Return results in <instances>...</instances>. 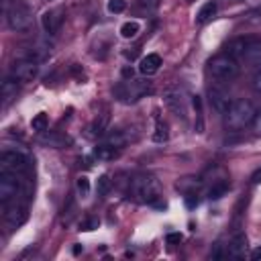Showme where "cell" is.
Masks as SVG:
<instances>
[{
    "mask_svg": "<svg viewBox=\"0 0 261 261\" xmlns=\"http://www.w3.org/2000/svg\"><path fill=\"white\" fill-rule=\"evenodd\" d=\"M239 73H241L239 61L232 59L226 53H220V55H216V57H212L208 61V75L218 86H224V84L234 82L239 77Z\"/></svg>",
    "mask_w": 261,
    "mask_h": 261,
    "instance_id": "6da1fadb",
    "label": "cell"
},
{
    "mask_svg": "<svg viewBox=\"0 0 261 261\" xmlns=\"http://www.w3.org/2000/svg\"><path fill=\"white\" fill-rule=\"evenodd\" d=\"M4 16L8 29L14 33H29L33 27L31 8L20 0H4Z\"/></svg>",
    "mask_w": 261,
    "mask_h": 261,
    "instance_id": "7a4b0ae2",
    "label": "cell"
},
{
    "mask_svg": "<svg viewBox=\"0 0 261 261\" xmlns=\"http://www.w3.org/2000/svg\"><path fill=\"white\" fill-rule=\"evenodd\" d=\"M255 106L245 100V98H239V100H232V104L228 106V110L222 114L224 116V126L228 130H241L245 128L247 124L253 122L255 118Z\"/></svg>",
    "mask_w": 261,
    "mask_h": 261,
    "instance_id": "3957f363",
    "label": "cell"
},
{
    "mask_svg": "<svg viewBox=\"0 0 261 261\" xmlns=\"http://www.w3.org/2000/svg\"><path fill=\"white\" fill-rule=\"evenodd\" d=\"M130 194L137 202H143V204H159V181L149 175V173H141L137 175L133 181H130ZM161 206V204H159Z\"/></svg>",
    "mask_w": 261,
    "mask_h": 261,
    "instance_id": "277c9868",
    "label": "cell"
},
{
    "mask_svg": "<svg viewBox=\"0 0 261 261\" xmlns=\"http://www.w3.org/2000/svg\"><path fill=\"white\" fill-rule=\"evenodd\" d=\"M29 171V157L22 151H2L0 153V173L24 175Z\"/></svg>",
    "mask_w": 261,
    "mask_h": 261,
    "instance_id": "5b68a950",
    "label": "cell"
},
{
    "mask_svg": "<svg viewBox=\"0 0 261 261\" xmlns=\"http://www.w3.org/2000/svg\"><path fill=\"white\" fill-rule=\"evenodd\" d=\"M39 73V61L33 59V57H20V59H14L12 65H10V77L14 82H20V84H27V82H33Z\"/></svg>",
    "mask_w": 261,
    "mask_h": 261,
    "instance_id": "8992f818",
    "label": "cell"
},
{
    "mask_svg": "<svg viewBox=\"0 0 261 261\" xmlns=\"http://www.w3.org/2000/svg\"><path fill=\"white\" fill-rule=\"evenodd\" d=\"M24 192L22 188V175L16 173H0V202L8 204L18 200V196Z\"/></svg>",
    "mask_w": 261,
    "mask_h": 261,
    "instance_id": "52a82bcc",
    "label": "cell"
},
{
    "mask_svg": "<svg viewBox=\"0 0 261 261\" xmlns=\"http://www.w3.org/2000/svg\"><path fill=\"white\" fill-rule=\"evenodd\" d=\"M151 92V86L147 82H139V80H133V82H122L120 86L114 88V94L120 98V100H139L141 96L149 94Z\"/></svg>",
    "mask_w": 261,
    "mask_h": 261,
    "instance_id": "ba28073f",
    "label": "cell"
},
{
    "mask_svg": "<svg viewBox=\"0 0 261 261\" xmlns=\"http://www.w3.org/2000/svg\"><path fill=\"white\" fill-rule=\"evenodd\" d=\"M165 104L167 108L179 116V118H186L188 116V104H186V92L181 88H167L165 90Z\"/></svg>",
    "mask_w": 261,
    "mask_h": 261,
    "instance_id": "9c48e42d",
    "label": "cell"
},
{
    "mask_svg": "<svg viewBox=\"0 0 261 261\" xmlns=\"http://www.w3.org/2000/svg\"><path fill=\"white\" fill-rule=\"evenodd\" d=\"M4 206V220H6V224H10V226H20L24 220H27V206L24 204H20L18 200H14V202H8V204H2Z\"/></svg>",
    "mask_w": 261,
    "mask_h": 261,
    "instance_id": "30bf717a",
    "label": "cell"
},
{
    "mask_svg": "<svg viewBox=\"0 0 261 261\" xmlns=\"http://www.w3.org/2000/svg\"><path fill=\"white\" fill-rule=\"evenodd\" d=\"M241 61H245V65L251 69L261 71V39H253V37L249 39V45H247Z\"/></svg>",
    "mask_w": 261,
    "mask_h": 261,
    "instance_id": "8fae6325",
    "label": "cell"
},
{
    "mask_svg": "<svg viewBox=\"0 0 261 261\" xmlns=\"http://www.w3.org/2000/svg\"><path fill=\"white\" fill-rule=\"evenodd\" d=\"M208 100H210L212 110H216L218 114H224V112L228 110V106L232 104L230 96H228L224 90H220V88H218V84H216V86H212V88L208 90Z\"/></svg>",
    "mask_w": 261,
    "mask_h": 261,
    "instance_id": "7c38bea8",
    "label": "cell"
},
{
    "mask_svg": "<svg viewBox=\"0 0 261 261\" xmlns=\"http://www.w3.org/2000/svg\"><path fill=\"white\" fill-rule=\"evenodd\" d=\"M61 14H63V12H61L59 8H55V10H47V12L41 16V24H43L45 33L55 35V33L59 31V27H61V22H63V16H61Z\"/></svg>",
    "mask_w": 261,
    "mask_h": 261,
    "instance_id": "4fadbf2b",
    "label": "cell"
},
{
    "mask_svg": "<svg viewBox=\"0 0 261 261\" xmlns=\"http://www.w3.org/2000/svg\"><path fill=\"white\" fill-rule=\"evenodd\" d=\"M247 237L245 234H234L226 247V257L230 259H243L247 255Z\"/></svg>",
    "mask_w": 261,
    "mask_h": 261,
    "instance_id": "5bb4252c",
    "label": "cell"
},
{
    "mask_svg": "<svg viewBox=\"0 0 261 261\" xmlns=\"http://www.w3.org/2000/svg\"><path fill=\"white\" fill-rule=\"evenodd\" d=\"M249 39H251V37H234V39H230V41L224 45V53L230 55L232 59L241 61V57H243V53H245V49H247V45H249Z\"/></svg>",
    "mask_w": 261,
    "mask_h": 261,
    "instance_id": "9a60e30c",
    "label": "cell"
},
{
    "mask_svg": "<svg viewBox=\"0 0 261 261\" xmlns=\"http://www.w3.org/2000/svg\"><path fill=\"white\" fill-rule=\"evenodd\" d=\"M120 155V149L118 147H114V145H110V143H100V145H96L94 147V157L98 159V161H114L116 157Z\"/></svg>",
    "mask_w": 261,
    "mask_h": 261,
    "instance_id": "2e32d148",
    "label": "cell"
},
{
    "mask_svg": "<svg viewBox=\"0 0 261 261\" xmlns=\"http://www.w3.org/2000/svg\"><path fill=\"white\" fill-rule=\"evenodd\" d=\"M159 67H161V57L157 53H147L139 63V71L143 75H153L159 71Z\"/></svg>",
    "mask_w": 261,
    "mask_h": 261,
    "instance_id": "e0dca14e",
    "label": "cell"
},
{
    "mask_svg": "<svg viewBox=\"0 0 261 261\" xmlns=\"http://www.w3.org/2000/svg\"><path fill=\"white\" fill-rule=\"evenodd\" d=\"M216 12H218V6H216V2H206L200 10H198V14H196V22L198 24H206L208 20H212L214 16H216Z\"/></svg>",
    "mask_w": 261,
    "mask_h": 261,
    "instance_id": "ac0fdd59",
    "label": "cell"
},
{
    "mask_svg": "<svg viewBox=\"0 0 261 261\" xmlns=\"http://www.w3.org/2000/svg\"><path fill=\"white\" fill-rule=\"evenodd\" d=\"M14 98H16V82L12 77H8L2 84V106L6 108Z\"/></svg>",
    "mask_w": 261,
    "mask_h": 261,
    "instance_id": "d6986e66",
    "label": "cell"
},
{
    "mask_svg": "<svg viewBox=\"0 0 261 261\" xmlns=\"http://www.w3.org/2000/svg\"><path fill=\"white\" fill-rule=\"evenodd\" d=\"M106 124H108V116H106V114H104V116H100V118H96V120L90 124V128H88V137H90V139H94V137L104 135Z\"/></svg>",
    "mask_w": 261,
    "mask_h": 261,
    "instance_id": "ffe728a7",
    "label": "cell"
},
{
    "mask_svg": "<svg viewBox=\"0 0 261 261\" xmlns=\"http://www.w3.org/2000/svg\"><path fill=\"white\" fill-rule=\"evenodd\" d=\"M139 31H141V24H139L137 20H126V22L120 27V35H122L124 39H135V37L139 35Z\"/></svg>",
    "mask_w": 261,
    "mask_h": 261,
    "instance_id": "44dd1931",
    "label": "cell"
},
{
    "mask_svg": "<svg viewBox=\"0 0 261 261\" xmlns=\"http://www.w3.org/2000/svg\"><path fill=\"white\" fill-rule=\"evenodd\" d=\"M31 126H33V130H39V133L47 130V126H49L47 114H45V112H39V114H37V116L31 120Z\"/></svg>",
    "mask_w": 261,
    "mask_h": 261,
    "instance_id": "7402d4cb",
    "label": "cell"
},
{
    "mask_svg": "<svg viewBox=\"0 0 261 261\" xmlns=\"http://www.w3.org/2000/svg\"><path fill=\"white\" fill-rule=\"evenodd\" d=\"M167 137H169V133H167V124L161 122V120H157V124H155V133H153V141L163 143V141H167Z\"/></svg>",
    "mask_w": 261,
    "mask_h": 261,
    "instance_id": "603a6c76",
    "label": "cell"
},
{
    "mask_svg": "<svg viewBox=\"0 0 261 261\" xmlns=\"http://www.w3.org/2000/svg\"><path fill=\"white\" fill-rule=\"evenodd\" d=\"M226 192H228V184H226V181H220V184H216V186H212V188H210V192H208V198H212V200H218V198H222Z\"/></svg>",
    "mask_w": 261,
    "mask_h": 261,
    "instance_id": "cb8c5ba5",
    "label": "cell"
},
{
    "mask_svg": "<svg viewBox=\"0 0 261 261\" xmlns=\"http://www.w3.org/2000/svg\"><path fill=\"white\" fill-rule=\"evenodd\" d=\"M106 143H110V145H114V147L122 149V147H124V143H126V139H124V135H122L120 130H112V133L108 135Z\"/></svg>",
    "mask_w": 261,
    "mask_h": 261,
    "instance_id": "d4e9b609",
    "label": "cell"
},
{
    "mask_svg": "<svg viewBox=\"0 0 261 261\" xmlns=\"http://www.w3.org/2000/svg\"><path fill=\"white\" fill-rule=\"evenodd\" d=\"M75 186H77V192H80V196H82V198H86V196L90 194V179H88L86 175H80Z\"/></svg>",
    "mask_w": 261,
    "mask_h": 261,
    "instance_id": "484cf974",
    "label": "cell"
},
{
    "mask_svg": "<svg viewBox=\"0 0 261 261\" xmlns=\"http://www.w3.org/2000/svg\"><path fill=\"white\" fill-rule=\"evenodd\" d=\"M110 177L108 175H100L98 177V196H106L108 194V190H110Z\"/></svg>",
    "mask_w": 261,
    "mask_h": 261,
    "instance_id": "4316f807",
    "label": "cell"
},
{
    "mask_svg": "<svg viewBox=\"0 0 261 261\" xmlns=\"http://www.w3.org/2000/svg\"><path fill=\"white\" fill-rule=\"evenodd\" d=\"M124 8H126V0H110L108 2V10L114 14H120Z\"/></svg>",
    "mask_w": 261,
    "mask_h": 261,
    "instance_id": "83f0119b",
    "label": "cell"
},
{
    "mask_svg": "<svg viewBox=\"0 0 261 261\" xmlns=\"http://www.w3.org/2000/svg\"><path fill=\"white\" fill-rule=\"evenodd\" d=\"M161 0H139V6L145 8V10H157Z\"/></svg>",
    "mask_w": 261,
    "mask_h": 261,
    "instance_id": "f1b7e54d",
    "label": "cell"
},
{
    "mask_svg": "<svg viewBox=\"0 0 261 261\" xmlns=\"http://www.w3.org/2000/svg\"><path fill=\"white\" fill-rule=\"evenodd\" d=\"M251 124H253V130H255L257 135H261V110H257V112H255V118H253V122H251Z\"/></svg>",
    "mask_w": 261,
    "mask_h": 261,
    "instance_id": "f546056e",
    "label": "cell"
},
{
    "mask_svg": "<svg viewBox=\"0 0 261 261\" xmlns=\"http://www.w3.org/2000/svg\"><path fill=\"white\" fill-rule=\"evenodd\" d=\"M98 226V218H88L84 224H82V230H94Z\"/></svg>",
    "mask_w": 261,
    "mask_h": 261,
    "instance_id": "4dcf8cb0",
    "label": "cell"
},
{
    "mask_svg": "<svg viewBox=\"0 0 261 261\" xmlns=\"http://www.w3.org/2000/svg\"><path fill=\"white\" fill-rule=\"evenodd\" d=\"M181 243V234L179 232H169L167 234V245H179Z\"/></svg>",
    "mask_w": 261,
    "mask_h": 261,
    "instance_id": "1f68e13d",
    "label": "cell"
},
{
    "mask_svg": "<svg viewBox=\"0 0 261 261\" xmlns=\"http://www.w3.org/2000/svg\"><path fill=\"white\" fill-rule=\"evenodd\" d=\"M186 206H188V208H194V206H198V196H194V194H188V196H186Z\"/></svg>",
    "mask_w": 261,
    "mask_h": 261,
    "instance_id": "d6a6232c",
    "label": "cell"
},
{
    "mask_svg": "<svg viewBox=\"0 0 261 261\" xmlns=\"http://www.w3.org/2000/svg\"><path fill=\"white\" fill-rule=\"evenodd\" d=\"M251 181H253V184H261V169H257V171L251 175Z\"/></svg>",
    "mask_w": 261,
    "mask_h": 261,
    "instance_id": "836d02e7",
    "label": "cell"
},
{
    "mask_svg": "<svg viewBox=\"0 0 261 261\" xmlns=\"http://www.w3.org/2000/svg\"><path fill=\"white\" fill-rule=\"evenodd\" d=\"M251 259H253V261H259V259H261V247H259V249H255V251L251 253Z\"/></svg>",
    "mask_w": 261,
    "mask_h": 261,
    "instance_id": "e575fe53",
    "label": "cell"
},
{
    "mask_svg": "<svg viewBox=\"0 0 261 261\" xmlns=\"http://www.w3.org/2000/svg\"><path fill=\"white\" fill-rule=\"evenodd\" d=\"M257 86H259V88H261V75H259V82H257Z\"/></svg>",
    "mask_w": 261,
    "mask_h": 261,
    "instance_id": "d590c367",
    "label": "cell"
},
{
    "mask_svg": "<svg viewBox=\"0 0 261 261\" xmlns=\"http://www.w3.org/2000/svg\"><path fill=\"white\" fill-rule=\"evenodd\" d=\"M186 2H196V0H186Z\"/></svg>",
    "mask_w": 261,
    "mask_h": 261,
    "instance_id": "8d00e7d4",
    "label": "cell"
}]
</instances>
